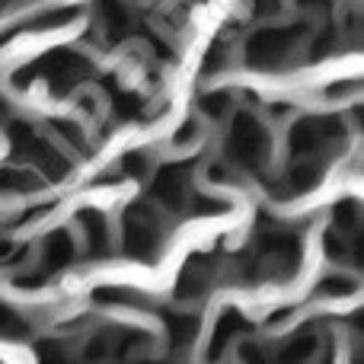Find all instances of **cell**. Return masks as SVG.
Returning <instances> with one entry per match:
<instances>
[{"label": "cell", "instance_id": "obj_1", "mask_svg": "<svg viewBox=\"0 0 364 364\" xmlns=\"http://www.w3.org/2000/svg\"><path fill=\"white\" fill-rule=\"evenodd\" d=\"M160 218L147 208H132L125 214V250L134 259H154L160 252Z\"/></svg>", "mask_w": 364, "mask_h": 364}]
</instances>
